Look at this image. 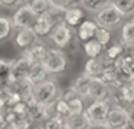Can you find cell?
<instances>
[{"label": "cell", "mask_w": 134, "mask_h": 129, "mask_svg": "<svg viewBox=\"0 0 134 129\" xmlns=\"http://www.w3.org/2000/svg\"><path fill=\"white\" fill-rule=\"evenodd\" d=\"M33 99L42 105H52L58 99V85L52 79H45L33 88Z\"/></svg>", "instance_id": "6da1fadb"}, {"label": "cell", "mask_w": 134, "mask_h": 129, "mask_svg": "<svg viewBox=\"0 0 134 129\" xmlns=\"http://www.w3.org/2000/svg\"><path fill=\"white\" fill-rule=\"evenodd\" d=\"M43 65L48 73H62L66 69L68 59L64 52L59 49H48L46 57L43 59Z\"/></svg>", "instance_id": "7a4b0ae2"}, {"label": "cell", "mask_w": 134, "mask_h": 129, "mask_svg": "<svg viewBox=\"0 0 134 129\" xmlns=\"http://www.w3.org/2000/svg\"><path fill=\"white\" fill-rule=\"evenodd\" d=\"M110 109L111 108L108 100H94L84 110V113L88 118L90 123H104Z\"/></svg>", "instance_id": "3957f363"}, {"label": "cell", "mask_w": 134, "mask_h": 129, "mask_svg": "<svg viewBox=\"0 0 134 129\" xmlns=\"http://www.w3.org/2000/svg\"><path fill=\"white\" fill-rule=\"evenodd\" d=\"M38 14L33 13V10L27 4H23L16 10V13L13 14L12 24L18 29H32L33 24L38 20Z\"/></svg>", "instance_id": "277c9868"}, {"label": "cell", "mask_w": 134, "mask_h": 129, "mask_svg": "<svg viewBox=\"0 0 134 129\" xmlns=\"http://www.w3.org/2000/svg\"><path fill=\"white\" fill-rule=\"evenodd\" d=\"M122 19V14L114 7L113 4L104 7L102 10L97 11V16H95V22L98 26H102V27H114V26L120 24Z\"/></svg>", "instance_id": "5b68a950"}, {"label": "cell", "mask_w": 134, "mask_h": 129, "mask_svg": "<svg viewBox=\"0 0 134 129\" xmlns=\"http://www.w3.org/2000/svg\"><path fill=\"white\" fill-rule=\"evenodd\" d=\"M51 40L59 49H65L71 43V40H72V32H71L69 26L65 22L58 24V26H55L53 32H51Z\"/></svg>", "instance_id": "8992f818"}, {"label": "cell", "mask_w": 134, "mask_h": 129, "mask_svg": "<svg viewBox=\"0 0 134 129\" xmlns=\"http://www.w3.org/2000/svg\"><path fill=\"white\" fill-rule=\"evenodd\" d=\"M111 96V88L102 79H92L90 85L88 97L94 100H108Z\"/></svg>", "instance_id": "52a82bcc"}, {"label": "cell", "mask_w": 134, "mask_h": 129, "mask_svg": "<svg viewBox=\"0 0 134 129\" xmlns=\"http://www.w3.org/2000/svg\"><path fill=\"white\" fill-rule=\"evenodd\" d=\"M33 88H35V83H32L27 77L19 80H13L10 83V89L12 92L18 93L22 97L23 102H29L30 99H33Z\"/></svg>", "instance_id": "ba28073f"}, {"label": "cell", "mask_w": 134, "mask_h": 129, "mask_svg": "<svg viewBox=\"0 0 134 129\" xmlns=\"http://www.w3.org/2000/svg\"><path fill=\"white\" fill-rule=\"evenodd\" d=\"M128 110L124 108H113L110 109L107 115L105 123L110 126L111 129H121L125 123L128 122Z\"/></svg>", "instance_id": "9c48e42d"}, {"label": "cell", "mask_w": 134, "mask_h": 129, "mask_svg": "<svg viewBox=\"0 0 134 129\" xmlns=\"http://www.w3.org/2000/svg\"><path fill=\"white\" fill-rule=\"evenodd\" d=\"M30 66H32V62H30L25 54L20 56L18 60L13 62L12 73H10V80L13 82V80H19V79H23V77H27Z\"/></svg>", "instance_id": "30bf717a"}, {"label": "cell", "mask_w": 134, "mask_h": 129, "mask_svg": "<svg viewBox=\"0 0 134 129\" xmlns=\"http://www.w3.org/2000/svg\"><path fill=\"white\" fill-rule=\"evenodd\" d=\"M36 39H38V36H36V33L33 32V29H19L15 40H16V45H18L19 47L26 50V49H29L32 45H35Z\"/></svg>", "instance_id": "8fae6325"}, {"label": "cell", "mask_w": 134, "mask_h": 129, "mask_svg": "<svg viewBox=\"0 0 134 129\" xmlns=\"http://www.w3.org/2000/svg\"><path fill=\"white\" fill-rule=\"evenodd\" d=\"M92 79H101L104 73V63L101 57H90L88 62L85 63V72Z\"/></svg>", "instance_id": "7c38bea8"}, {"label": "cell", "mask_w": 134, "mask_h": 129, "mask_svg": "<svg viewBox=\"0 0 134 129\" xmlns=\"http://www.w3.org/2000/svg\"><path fill=\"white\" fill-rule=\"evenodd\" d=\"M98 29L97 22L92 20H82V23L78 26V39L81 42H87L95 37V32Z\"/></svg>", "instance_id": "4fadbf2b"}, {"label": "cell", "mask_w": 134, "mask_h": 129, "mask_svg": "<svg viewBox=\"0 0 134 129\" xmlns=\"http://www.w3.org/2000/svg\"><path fill=\"white\" fill-rule=\"evenodd\" d=\"M46 53H48V47L43 43H35L29 49H26L23 54L32 63H36V62H43V59L46 57Z\"/></svg>", "instance_id": "5bb4252c"}, {"label": "cell", "mask_w": 134, "mask_h": 129, "mask_svg": "<svg viewBox=\"0 0 134 129\" xmlns=\"http://www.w3.org/2000/svg\"><path fill=\"white\" fill-rule=\"evenodd\" d=\"M92 77H90L87 73H82L72 82L71 88L76 92V95L81 97H88V92H90V85Z\"/></svg>", "instance_id": "9a60e30c"}, {"label": "cell", "mask_w": 134, "mask_h": 129, "mask_svg": "<svg viewBox=\"0 0 134 129\" xmlns=\"http://www.w3.org/2000/svg\"><path fill=\"white\" fill-rule=\"evenodd\" d=\"M27 103V116L30 120H42L46 119V105L36 102L35 99H30Z\"/></svg>", "instance_id": "2e32d148"}, {"label": "cell", "mask_w": 134, "mask_h": 129, "mask_svg": "<svg viewBox=\"0 0 134 129\" xmlns=\"http://www.w3.org/2000/svg\"><path fill=\"white\" fill-rule=\"evenodd\" d=\"M65 126L68 129H88L90 120L84 112L78 115H69L68 118H65Z\"/></svg>", "instance_id": "e0dca14e"}, {"label": "cell", "mask_w": 134, "mask_h": 129, "mask_svg": "<svg viewBox=\"0 0 134 129\" xmlns=\"http://www.w3.org/2000/svg\"><path fill=\"white\" fill-rule=\"evenodd\" d=\"M48 76V70L45 67L43 62H36V63H32L30 66V70H29V75H27V79L30 80L32 83H39L42 80H45Z\"/></svg>", "instance_id": "ac0fdd59"}, {"label": "cell", "mask_w": 134, "mask_h": 129, "mask_svg": "<svg viewBox=\"0 0 134 129\" xmlns=\"http://www.w3.org/2000/svg\"><path fill=\"white\" fill-rule=\"evenodd\" d=\"M84 20V11L79 7H68L65 10V19L64 22L66 23L71 27H75V26H79Z\"/></svg>", "instance_id": "d6986e66"}, {"label": "cell", "mask_w": 134, "mask_h": 129, "mask_svg": "<svg viewBox=\"0 0 134 129\" xmlns=\"http://www.w3.org/2000/svg\"><path fill=\"white\" fill-rule=\"evenodd\" d=\"M65 10L66 9L65 7H58V6H51L49 9H48V11L43 14L45 17H46L48 20H49V23L55 27V26L61 24V23H64V19H65Z\"/></svg>", "instance_id": "ffe728a7"}, {"label": "cell", "mask_w": 134, "mask_h": 129, "mask_svg": "<svg viewBox=\"0 0 134 129\" xmlns=\"http://www.w3.org/2000/svg\"><path fill=\"white\" fill-rule=\"evenodd\" d=\"M32 29H33V32L36 33V36H38V37H45V36H49V34H51L53 26L51 24L49 20H48L45 16H39Z\"/></svg>", "instance_id": "44dd1931"}, {"label": "cell", "mask_w": 134, "mask_h": 129, "mask_svg": "<svg viewBox=\"0 0 134 129\" xmlns=\"http://www.w3.org/2000/svg\"><path fill=\"white\" fill-rule=\"evenodd\" d=\"M13 60L9 59H0V86L10 85V73H12Z\"/></svg>", "instance_id": "7402d4cb"}, {"label": "cell", "mask_w": 134, "mask_h": 129, "mask_svg": "<svg viewBox=\"0 0 134 129\" xmlns=\"http://www.w3.org/2000/svg\"><path fill=\"white\" fill-rule=\"evenodd\" d=\"M102 47L104 46L97 39H91V40L84 42V50L88 57H99L101 56V52H102Z\"/></svg>", "instance_id": "603a6c76"}, {"label": "cell", "mask_w": 134, "mask_h": 129, "mask_svg": "<svg viewBox=\"0 0 134 129\" xmlns=\"http://www.w3.org/2000/svg\"><path fill=\"white\" fill-rule=\"evenodd\" d=\"M111 4L122 14V17L134 14V0H113Z\"/></svg>", "instance_id": "cb8c5ba5"}, {"label": "cell", "mask_w": 134, "mask_h": 129, "mask_svg": "<svg viewBox=\"0 0 134 129\" xmlns=\"http://www.w3.org/2000/svg\"><path fill=\"white\" fill-rule=\"evenodd\" d=\"M111 2H113V0H81L82 6H84L87 10L95 11V13L99 10H102V9L107 7V6H110Z\"/></svg>", "instance_id": "d4e9b609"}, {"label": "cell", "mask_w": 134, "mask_h": 129, "mask_svg": "<svg viewBox=\"0 0 134 129\" xmlns=\"http://www.w3.org/2000/svg\"><path fill=\"white\" fill-rule=\"evenodd\" d=\"M27 6L32 9L35 14L43 16V14L48 11V9L51 7V3H49V0H30Z\"/></svg>", "instance_id": "484cf974"}, {"label": "cell", "mask_w": 134, "mask_h": 129, "mask_svg": "<svg viewBox=\"0 0 134 129\" xmlns=\"http://www.w3.org/2000/svg\"><path fill=\"white\" fill-rule=\"evenodd\" d=\"M121 42L127 45H134V22L130 20L122 26V33H121Z\"/></svg>", "instance_id": "4316f807"}, {"label": "cell", "mask_w": 134, "mask_h": 129, "mask_svg": "<svg viewBox=\"0 0 134 129\" xmlns=\"http://www.w3.org/2000/svg\"><path fill=\"white\" fill-rule=\"evenodd\" d=\"M95 39L101 43L102 46H107L108 43L111 42V30L108 27H102V26H98L95 32Z\"/></svg>", "instance_id": "83f0119b"}, {"label": "cell", "mask_w": 134, "mask_h": 129, "mask_svg": "<svg viewBox=\"0 0 134 129\" xmlns=\"http://www.w3.org/2000/svg\"><path fill=\"white\" fill-rule=\"evenodd\" d=\"M53 108H55V112H56L58 116L64 118V119L69 116V106H68V102H65L61 97H58V99L53 102Z\"/></svg>", "instance_id": "f1b7e54d"}, {"label": "cell", "mask_w": 134, "mask_h": 129, "mask_svg": "<svg viewBox=\"0 0 134 129\" xmlns=\"http://www.w3.org/2000/svg\"><path fill=\"white\" fill-rule=\"evenodd\" d=\"M64 125H65L64 118H61V116H58V115H56V116H52V118L45 119L43 129H61Z\"/></svg>", "instance_id": "f546056e"}, {"label": "cell", "mask_w": 134, "mask_h": 129, "mask_svg": "<svg viewBox=\"0 0 134 129\" xmlns=\"http://www.w3.org/2000/svg\"><path fill=\"white\" fill-rule=\"evenodd\" d=\"M120 89H121L122 97H124L125 102H127L128 105L134 103V82L125 83V85H122Z\"/></svg>", "instance_id": "4dcf8cb0"}, {"label": "cell", "mask_w": 134, "mask_h": 129, "mask_svg": "<svg viewBox=\"0 0 134 129\" xmlns=\"http://www.w3.org/2000/svg\"><path fill=\"white\" fill-rule=\"evenodd\" d=\"M68 106H69V115H78L84 112V102H82L81 96H76L74 99H71L68 102Z\"/></svg>", "instance_id": "1f68e13d"}, {"label": "cell", "mask_w": 134, "mask_h": 129, "mask_svg": "<svg viewBox=\"0 0 134 129\" xmlns=\"http://www.w3.org/2000/svg\"><path fill=\"white\" fill-rule=\"evenodd\" d=\"M12 32V20L9 17L0 16V40L6 39Z\"/></svg>", "instance_id": "d6a6232c"}, {"label": "cell", "mask_w": 134, "mask_h": 129, "mask_svg": "<svg viewBox=\"0 0 134 129\" xmlns=\"http://www.w3.org/2000/svg\"><path fill=\"white\" fill-rule=\"evenodd\" d=\"M30 123H32V120L29 119V116H16V119L13 120L12 123H10V128L13 129H29L30 128Z\"/></svg>", "instance_id": "836d02e7"}, {"label": "cell", "mask_w": 134, "mask_h": 129, "mask_svg": "<svg viewBox=\"0 0 134 129\" xmlns=\"http://www.w3.org/2000/svg\"><path fill=\"white\" fill-rule=\"evenodd\" d=\"M122 54V45L121 43H117V45H113L111 47L107 49V56L110 59H118L120 56Z\"/></svg>", "instance_id": "e575fe53"}, {"label": "cell", "mask_w": 134, "mask_h": 129, "mask_svg": "<svg viewBox=\"0 0 134 129\" xmlns=\"http://www.w3.org/2000/svg\"><path fill=\"white\" fill-rule=\"evenodd\" d=\"M10 109H12L16 115H19V116H27V103L23 102V100L18 102L15 106H12Z\"/></svg>", "instance_id": "d590c367"}, {"label": "cell", "mask_w": 134, "mask_h": 129, "mask_svg": "<svg viewBox=\"0 0 134 129\" xmlns=\"http://www.w3.org/2000/svg\"><path fill=\"white\" fill-rule=\"evenodd\" d=\"M78 95H76V92L72 88H68V89H65L64 92H62V95H61V99H64L65 102H69L71 99H74V97H76Z\"/></svg>", "instance_id": "8d00e7d4"}, {"label": "cell", "mask_w": 134, "mask_h": 129, "mask_svg": "<svg viewBox=\"0 0 134 129\" xmlns=\"http://www.w3.org/2000/svg\"><path fill=\"white\" fill-rule=\"evenodd\" d=\"M88 129H111V128L104 122V123H90Z\"/></svg>", "instance_id": "74e56055"}, {"label": "cell", "mask_w": 134, "mask_h": 129, "mask_svg": "<svg viewBox=\"0 0 134 129\" xmlns=\"http://www.w3.org/2000/svg\"><path fill=\"white\" fill-rule=\"evenodd\" d=\"M128 108H130L128 109V118H130L128 120H130L131 123H134V103H131Z\"/></svg>", "instance_id": "f35d334b"}, {"label": "cell", "mask_w": 134, "mask_h": 129, "mask_svg": "<svg viewBox=\"0 0 134 129\" xmlns=\"http://www.w3.org/2000/svg\"><path fill=\"white\" fill-rule=\"evenodd\" d=\"M15 3H18V0H0V4L3 6H15Z\"/></svg>", "instance_id": "ab89813d"}, {"label": "cell", "mask_w": 134, "mask_h": 129, "mask_svg": "<svg viewBox=\"0 0 134 129\" xmlns=\"http://www.w3.org/2000/svg\"><path fill=\"white\" fill-rule=\"evenodd\" d=\"M6 99H3V97H0V113H3L4 110H6Z\"/></svg>", "instance_id": "60d3db41"}, {"label": "cell", "mask_w": 134, "mask_h": 129, "mask_svg": "<svg viewBox=\"0 0 134 129\" xmlns=\"http://www.w3.org/2000/svg\"><path fill=\"white\" fill-rule=\"evenodd\" d=\"M64 2H65V4H66V6H71V4H75V3L81 2V0H64Z\"/></svg>", "instance_id": "b9f144b4"}, {"label": "cell", "mask_w": 134, "mask_h": 129, "mask_svg": "<svg viewBox=\"0 0 134 129\" xmlns=\"http://www.w3.org/2000/svg\"><path fill=\"white\" fill-rule=\"evenodd\" d=\"M29 129H41V128H38V126H33V128H29Z\"/></svg>", "instance_id": "7bdbcfd3"}, {"label": "cell", "mask_w": 134, "mask_h": 129, "mask_svg": "<svg viewBox=\"0 0 134 129\" xmlns=\"http://www.w3.org/2000/svg\"><path fill=\"white\" fill-rule=\"evenodd\" d=\"M61 129H68V128H66V126H65V125H64V126H62V128H61Z\"/></svg>", "instance_id": "ee69618b"}, {"label": "cell", "mask_w": 134, "mask_h": 129, "mask_svg": "<svg viewBox=\"0 0 134 129\" xmlns=\"http://www.w3.org/2000/svg\"><path fill=\"white\" fill-rule=\"evenodd\" d=\"M6 129H13V128H10V126H7V128Z\"/></svg>", "instance_id": "f6af8a7d"}, {"label": "cell", "mask_w": 134, "mask_h": 129, "mask_svg": "<svg viewBox=\"0 0 134 129\" xmlns=\"http://www.w3.org/2000/svg\"><path fill=\"white\" fill-rule=\"evenodd\" d=\"M131 20H133V22H134V19H131Z\"/></svg>", "instance_id": "bcb514c9"}]
</instances>
